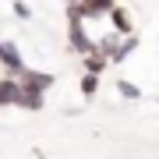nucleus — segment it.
I'll return each mask as SVG.
<instances>
[{"instance_id":"obj_9","label":"nucleus","mask_w":159,"mask_h":159,"mask_svg":"<svg viewBox=\"0 0 159 159\" xmlns=\"http://www.w3.org/2000/svg\"><path fill=\"white\" fill-rule=\"evenodd\" d=\"M117 43H120V35H117V32H106V35H99V39H96V50L110 60V57H113V50H117Z\"/></svg>"},{"instance_id":"obj_15","label":"nucleus","mask_w":159,"mask_h":159,"mask_svg":"<svg viewBox=\"0 0 159 159\" xmlns=\"http://www.w3.org/2000/svg\"><path fill=\"white\" fill-rule=\"evenodd\" d=\"M156 102H159V96H156Z\"/></svg>"},{"instance_id":"obj_5","label":"nucleus","mask_w":159,"mask_h":159,"mask_svg":"<svg viewBox=\"0 0 159 159\" xmlns=\"http://www.w3.org/2000/svg\"><path fill=\"white\" fill-rule=\"evenodd\" d=\"M106 18H110V32H117L120 39H124V35H134V18H131V11L124 4H117Z\"/></svg>"},{"instance_id":"obj_12","label":"nucleus","mask_w":159,"mask_h":159,"mask_svg":"<svg viewBox=\"0 0 159 159\" xmlns=\"http://www.w3.org/2000/svg\"><path fill=\"white\" fill-rule=\"evenodd\" d=\"M78 92H81L85 99H92V96L99 92V74H81V81H78Z\"/></svg>"},{"instance_id":"obj_4","label":"nucleus","mask_w":159,"mask_h":159,"mask_svg":"<svg viewBox=\"0 0 159 159\" xmlns=\"http://www.w3.org/2000/svg\"><path fill=\"white\" fill-rule=\"evenodd\" d=\"M0 64H4L7 74H21L25 71V57H21V46L18 43H0Z\"/></svg>"},{"instance_id":"obj_13","label":"nucleus","mask_w":159,"mask_h":159,"mask_svg":"<svg viewBox=\"0 0 159 159\" xmlns=\"http://www.w3.org/2000/svg\"><path fill=\"white\" fill-rule=\"evenodd\" d=\"M11 7H14V14H18V18H32V7L25 4V0H11Z\"/></svg>"},{"instance_id":"obj_2","label":"nucleus","mask_w":159,"mask_h":159,"mask_svg":"<svg viewBox=\"0 0 159 159\" xmlns=\"http://www.w3.org/2000/svg\"><path fill=\"white\" fill-rule=\"evenodd\" d=\"M18 78V85H21L25 92H39V96H46V92L53 89V74H46V71H35V67H25L21 74H14Z\"/></svg>"},{"instance_id":"obj_8","label":"nucleus","mask_w":159,"mask_h":159,"mask_svg":"<svg viewBox=\"0 0 159 159\" xmlns=\"http://www.w3.org/2000/svg\"><path fill=\"white\" fill-rule=\"evenodd\" d=\"M134 50H138V35H124V39L117 43V50H113V57H110V64H120V60H127Z\"/></svg>"},{"instance_id":"obj_10","label":"nucleus","mask_w":159,"mask_h":159,"mask_svg":"<svg viewBox=\"0 0 159 159\" xmlns=\"http://www.w3.org/2000/svg\"><path fill=\"white\" fill-rule=\"evenodd\" d=\"M117 92H120V99H127V102L142 99V89H138L134 81H127V78H117Z\"/></svg>"},{"instance_id":"obj_14","label":"nucleus","mask_w":159,"mask_h":159,"mask_svg":"<svg viewBox=\"0 0 159 159\" xmlns=\"http://www.w3.org/2000/svg\"><path fill=\"white\" fill-rule=\"evenodd\" d=\"M64 4H67V7H74V4H81V0H64Z\"/></svg>"},{"instance_id":"obj_6","label":"nucleus","mask_w":159,"mask_h":159,"mask_svg":"<svg viewBox=\"0 0 159 159\" xmlns=\"http://www.w3.org/2000/svg\"><path fill=\"white\" fill-rule=\"evenodd\" d=\"M21 99V85L14 74H0V106H18Z\"/></svg>"},{"instance_id":"obj_7","label":"nucleus","mask_w":159,"mask_h":159,"mask_svg":"<svg viewBox=\"0 0 159 159\" xmlns=\"http://www.w3.org/2000/svg\"><path fill=\"white\" fill-rule=\"evenodd\" d=\"M81 64H85V74H102V71L110 67V60L102 57V53L96 50V46H92V50L85 53V57H81Z\"/></svg>"},{"instance_id":"obj_16","label":"nucleus","mask_w":159,"mask_h":159,"mask_svg":"<svg viewBox=\"0 0 159 159\" xmlns=\"http://www.w3.org/2000/svg\"><path fill=\"white\" fill-rule=\"evenodd\" d=\"M0 43H4V39H0Z\"/></svg>"},{"instance_id":"obj_1","label":"nucleus","mask_w":159,"mask_h":159,"mask_svg":"<svg viewBox=\"0 0 159 159\" xmlns=\"http://www.w3.org/2000/svg\"><path fill=\"white\" fill-rule=\"evenodd\" d=\"M67 46H71V53H78V57H85L92 46H96V39L85 32V21L74 18L71 11H67Z\"/></svg>"},{"instance_id":"obj_3","label":"nucleus","mask_w":159,"mask_h":159,"mask_svg":"<svg viewBox=\"0 0 159 159\" xmlns=\"http://www.w3.org/2000/svg\"><path fill=\"white\" fill-rule=\"evenodd\" d=\"M113 7H117V0H81V4L67 7V11L74 18H81V21H96V18H106Z\"/></svg>"},{"instance_id":"obj_11","label":"nucleus","mask_w":159,"mask_h":159,"mask_svg":"<svg viewBox=\"0 0 159 159\" xmlns=\"http://www.w3.org/2000/svg\"><path fill=\"white\" fill-rule=\"evenodd\" d=\"M43 102H46V96H39V92H25V89H21V99H18V106H21V110H32V113H35V110H43Z\"/></svg>"}]
</instances>
